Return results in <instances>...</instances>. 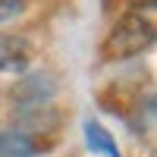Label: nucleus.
<instances>
[{"instance_id": "nucleus-3", "label": "nucleus", "mask_w": 157, "mask_h": 157, "mask_svg": "<svg viewBox=\"0 0 157 157\" xmlns=\"http://www.w3.org/2000/svg\"><path fill=\"white\" fill-rule=\"evenodd\" d=\"M32 57H35V50L22 35H0V72L19 75L29 69Z\"/></svg>"}, {"instance_id": "nucleus-1", "label": "nucleus", "mask_w": 157, "mask_h": 157, "mask_svg": "<svg viewBox=\"0 0 157 157\" xmlns=\"http://www.w3.org/2000/svg\"><path fill=\"white\" fill-rule=\"evenodd\" d=\"M157 25H154V6L148 10H132L126 13L110 29V35L104 38V57L107 60H129L138 57L141 50H148L154 44Z\"/></svg>"}, {"instance_id": "nucleus-4", "label": "nucleus", "mask_w": 157, "mask_h": 157, "mask_svg": "<svg viewBox=\"0 0 157 157\" xmlns=\"http://www.w3.org/2000/svg\"><path fill=\"white\" fill-rule=\"evenodd\" d=\"M41 154H47V141L41 135L19 132V129L0 132V157H41Z\"/></svg>"}, {"instance_id": "nucleus-2", "label": "nucleus", "mask_w": 157, "mask_h": 157, "mask_svg": "<svg viewBox=\"0 0 157 157\" xmlns=\"http://www.w3.org/2000/svg\"><path fill=\"white\" fill-rule=\"evenodd\" d=\"M10 94H13L16 110H22V113L44 110V107H50V98L57 94V78L47 75V72H32V75H25Z\"/></svg>"}, {"instance_id": "nucleus-6", "label": "nucleus", "mask_w": 157, "mask_h": 157, "mask_svg": "<svg viewBox=\"0 0 157 157\" xmlns=\"http://www.w3.org/2000/svg\"><path fill=\"white\" fill-rule=\"evenodd\" d=\"M25 13V0H0V25L13 22Z\"/></svg>"}, {"instance_id": "nucleus-5", "label": "nucleus", "mask_w": 157, "mask_h": 157, "mask_svg": "<svg viewBox=\"0 0 157 157\" xmlns=\"http://www.w3.org/2000/svg\"><path fill=\"white\" fill-rule=\"evenodd\" d=\"M85 138H88V148L94 151V154H101V157H123L120 154V148L113 145V135L104 129L101 123H94V120H88L85 126Z\"/></svg>"}]
</instances>
